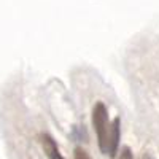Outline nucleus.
<instances>
[{"mask_svg": "<svg viewBox=\"0 0 159 159\" xmlns=\"http://www.w3.org/2000/svg\"><path fill=\"white\" fill-rule=\"evenodd\" d=\"M92 124H94L96 134H97L100 151L103 154H108V134H110L108 115H107V108H105V105L102 102L96 103L94 110H92Z\"/></svg>", "mask_w": 159, "mask_h": 159, "instance_id": "obj_1", "label": "nucleus"}, {"mask_svg": "<svg viewBox=\"0 0 159 159\" xmlns=\"http://www.w3.org/2000/svg\"><path fill=\"white\" fill-rule=\"evenodd\" d=\"M40 142H42V147L45 154L48 156V159H64V156L61 154L56 140L52 139L49 134H42L40 135Z\"/></svg>", "mask_w": 159, "mask_h": 159, "instance_id": "obj_2", "label": "nucleus"}, {"mask_svg": "<svg viewBox=\"0 0 159 159\" xmlns=\"http://www.w3.org/2000/svg\"><path fill=\"white\" fill-rule=\"evenodd\" d=\"M119 118H115L113 123L110 126V134H108V154L110 157H115L118 153V145H119V137H121V132H119Z\"/></svg>", "mask_w": 159, "mask_h": 159, "instance_id": "obj_3", "label": "nucleus"}, {"mask_svg": "<svg viewBox=\"0 0 159 159\" xmlns=\"http://www.w3.org/2000/svg\"><path fill=\"white\" fill-rule=\"evenodd\" d=\"M73 159H92L86 150L83 148H75V153H73Z\"/></svg>", "mask_w": 159, "mask_h": 159, "instance_id": "obj_4", "label": "nucleus"}, {"mask_svg": "<svg viewBox=\"0 0 159 159\" xmlns=\"http://www.w3.org/2000/svg\"><path fill=\"white\" fill-rule=\"evenodd\" d=\"M118 159H134V156H132V151H130V148H129V147H124V148H121V151H119V156H118Z\"/></svg>", "mask_w": 159, "mask_h": 159, "instance_id": "obj_5", "label": "nucleus"}]
</instances>
